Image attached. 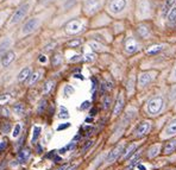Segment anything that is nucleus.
I'll list each match as a JSON object with an SVG mask.
<instances>
[{
    "label": "nucleus",
    "instance_id": "obj_1",
    "mask_svg": "<svg viewBox=\"0 0 176 170\" xmlns=\"http://www.w3.org/2000/svg\"><path fill=\"white\" fill-rule=\"evenodd\" d=\"M162 107H163V98L162 97H156V98L151 99L146 105V109L151 116H156L157 113H160Z\"/></svg>",
    "mask_w": 176,
    "mask_h": 170
},
{
    "label": "nucleus",
    "instance_id": "obj_2",
    "mask_svg": "<svg viewBox=\"0 0 176 170\" xmlns=\"http://www.w3.org/2000/svg\"><path fill=\"white\" fill-rule=\"evenodd\" d=\"M29 8H30V4H24V5H22L18 10L14 12V14H13V17H12V19H11V24H15V23L20 22L23 18L25 17V14L27 13Z\"/></svg>",
    "mask_w": 176,
    "mask_h": 170
},
{
    "label": "nucleus",
    "instance_id": "obj_3",
    "mask_svg": "<svg viewBox=\"0 0 176 170\" xmlns=\"http://www.w3.org/2000/svg\"><path fill=\"white\" fill-rule=\"evenodd\" d=\"M125 7H126V0H112V1L108 4L110 12H112L114 14L120 13Z\"/></svg>",
    "mask_w": 176,
    "mask_h": 170
},
{
    "label": "nucleus",
    "instance_id": "obj_4",
    "mask_svg": "<svg viewBox=\"0 0 176 170\" xmlns=\"http://www.w3.org/2000/svg\"><path fill=\"white\" fill-rule=\"evenodd\" d=\"M150 130H151V123L150 121H143L137 126V128L134 131V136L138 137V138L144 137L149 133Z\"/></svg>",
    "mask_w": 176,
    "mask_h": 170
},
{
    "label": "nucleus",
    "instance_id": "obj_5",
    "mask_svg": "<svg viewBox=\"0 0 176 170\" xmlns=\"http://www.w3.org/2000/svg\"><path fill=\"white\" fill-rule=\"evenodd\" d=\"M101 6V1L100 0H86L84 3V11L88 14H93L95 13Z\"/></svg>",
    "mask_w": 176,
    "mask_h": 170
},
{
    "label": "nucleus",
    "instance_id": "obj_6",
    "mask_svg": "<svg viewBox=\"0 0 176 170\" xmlns=\"http://www.w3.org/2000/svg\"><path fill=\"white\" fill-rule=\"evenodd\" d=\"M137 13L139 17H146L149 13H150V4L148 0H140L139 4H138V7H137Z\"/></svg>",
    "mask_w": 176,
    "mask_h": 170
},
{
    "label": "nucleus",
    "instance_id": "obj_7",
    "mask_svg": "<svg viewBox=\"0 0 176 170\" xmlns=\"http://www.w3.org/2000/svg\"><path fill=\"white\" fill-rule=\"evenodd\" d=\"M121 152H124V144H119V145H117V146L111 151V152L108 154L106 162H107V163L114 162V161L121 155Z\"/></svg>",
    "mask_w": 176,
    "mask_h": 170
},
{
    "label": "nucleus",
    "instance_id": "obj_8",
    "mask_svg": "<svg viewBox=\"0 0 176 170\" xmlns=\"http://www.w3.org/2000/svg\"><path fill=\"white\" fill-rule=\"evenodd\" d=\"M38 24H39V20L37 19V18H31V19H29L23 25V33H31V32H33L34 30L37 29Z\"/></svg>",
    "mask_w": 176,
    "mask_h": 170
},
{
    "label": "nucleus",
    "instance_id": "obj_9",
    "mask_svg": "<svg viewBox=\"0 0 176 170\" xmlns=\"http://www.w3.org/2000/svg\"><path fill=\"white\" fill-rule=\"evenodd\" d=\"M81 30H82V25H81V23L77 22V20L70 22V23L67 25V28H65V31H67V33H69V35L79 33Z\"/></svg>",
    "mask_w": 176,
    "mask_h": 170
},
{
    "label": "nucleus",
    "instance_id": "obj_10",
    "mask_svg": "<svg viewBox=\"0 0 176 170\" xmlns=\"http://www.w3.org/2000/svg\"><path fill=\"white\" fill-rule=\"evenodd\" d=\"M125 50L129 54H133V52H136L138 50V44L134 41V38L130 37V38L126 40V42H125Z\"/></svg>",
    "mask_w": 176,
    "mask_h": 170
},
{
    "label": "nucleus",
    "instance_id": "obj_11",
    "mask_svg": "<svg viewBox=\"0 0 176 170\" xmlns=\"http://www.w3.org/2000/svg\"><path fill=\"white\" fill-rule=\"evenodd\" d=\"M14 59H15L14 52H13V51H7V52L3 56V57H1V66H3V67L10 66V64L14 61Z\"/></svg>",
    "mask_w": 176,
    "mask_h": 170
},
{
    "label": "nucleus",
    "instance_id": "obj_12",
    "mask_svg": "<svg viewBox=\"0 0 176 170\" xmlns=\"http://www.w3.org/2000/svg\"><path fill=\"white\" fill-rule=\"evenodd\" d=\"M152 78H153V76H152L151 73H143V74L139 76V85L142 86V87L149 85V83L152 81Z\"/></svg>",
    "mask_w": 176,
    "mask_h": 170
},
{
    "label": "nucleus",
    "instance_id": "obj_13",
    "mask_svg": "<svg viewBox=\"0 0 176 170\" xmlns=\"http://www.w3.org/2000/svg\"><path fill=\"white\" fill-rule=\"evenodd\" d=\"M122 106H124V98H122L121 94H119V97L117 98V101H115V105H114V109H113V114L114 116H118L119 113L121 112Z\"/></svg>",
    "mask_w": 176,
    "mask_h": 170
},
{
    "label": "nucleus",
    "instance_id": "obj_14",
    "mask_svg": "<svg viewBox=\"0 0 176 170\" xmlns=\"http://www.w3.org/2000/svg\"><path fill=\"white\" fill-rule=\"evenodd\" d=\"M164 135L165 136H174L176 135V119L171 120L168 126L164 128Z\"/></svg>",
    "mask_w": 176,
    "mask_h": 170
},
{
    "label": "nucleus",
    "instance_id": "obj_15",
    "mask_svg": "<svg viewBox=\"0 0 176 170\" xmlns=\"http://www.w3.org/2000/svg\"><path fill=\"white\" fill-rule=\"evenodd\" d=\"M31 156V150L30 149H23L18 154V162L19 163H25Z\"/></svg>",
    "mask_w": 176,
    "mask_h": 170
},
{
    "label": "nucleus",
    "instance_id": "obj_16",
    "mask_svg": "<svg viewBox=\"0 0 176 170\" xmlns=\"http://www.w3.org/2000/svg\"><path fill=\"white\" fill-rule=\"evenodd\" d=\"M175 149H176V139H171V140H169V142L164 145V147H163V154L170 155L171 152H174Z\"/></svg>",
    "mask_w": 176,
    "mask_h": 170
},
{
    "label": "nucleus",
    "instance_id": "obj_17",
    "mask_svg": "<svg viewBox=\"0 0 176 170\" xmlns=\"http://www.w3.org/2000/svg\"><path fill=\"white\" fill-rule=\"evenodd\" d=\"M136 149H137V144H131L125 151H124V155H122V158L124 159H127V158H130V157H132V155H133V152L136 151Z\"/></svg>",
    "mask_w": 176,
    "mask_h": 170
},
{
    "label": "nucleus",
    "instance_id": "obj_18",
    "mask_svg": "<svg viewBox=\"0 0 176 170\" xmlns=\"http://www.w3.org/2000/svg\"><path fill=\"white\" fill-rule=\"evenodd\" d=\"M31 76V69L30 68H24L20 73H19V75H18V81H20V82H23V81H25L27 78H30Z\"/></svg>",
    "mask_w": 176,
    "mask_h": 170
},
{
    "label": "nucleus",
    "instance_id": "obj_19",
    "mask_svg": "<svg viewBox=\"0 0 176 170\" xmlns=\"http://www.w3.org/2000/svg\"><path fill=\"white\" fill-rule=\"evenodd\" d=\"M164 49V47L162 44H158V45H153V47H150L148 50H146V54L148 55H157L158 52H161L162 50Z\"/></svg>",
    "mask_w": 176,
    "mask_h": 170
},
{
    "label": "nucleus",
    "instance_id": "obj_20",
    "mask_svg": "<svg viewBox=\"0 0 176 170\" xmlns=\"http://www.w3.org/2000/svg\"><path fill=\"white\" fill-rule=\"evenodd\" d=\"M137 32H138V35L142 37V38H146V37L149 36V28L148 26H145V25H139L138 28H137Z\"/></svg>",
    "mask_w": 176,
    "mask_h": 170
},
{
    "label": "nucleus",
    "instance_id": "obj_21",
    "mask_svg": "<svg viewBox=\"0 0 176 170\" xmlns=\"http://www.w3.org/2000/svg\"><path fill=\"white\" fill-rule=\"evenodd\" d=\"M158 152H160V146H158V145H153L152 147H150L149 152H148V156L150 158H153V157H156L158 155Z\"/></svg>",
    "mask_w": 176,
    "mask_h": 170
},
{
    "label": "nucleus",
    "instance_id": "obj_22",
    "mask_svg": "<svg viewBox=\"0 0 176 170\" xmlns=\"http://www.w3.org/2000/svg\"><path fill=\"white\" fill-rule=\"evenodd\" d=\"M174 1L175 0H167L164 6H163V16H167V13H169V11L171 10L172 5H174Z\"/></svg>",
    "mask_w": 176,
    "mask_h": 170
},
{
    "label": "nucleus",
    "instance_id": "obj_23",
    "mask_svg": "<svg viewBox=\"0 0 176 170\" xmlns=\"http://www.w3.org/2000/svg\"><path fill=\"white\" fill-rule=\"evenodd\" d=\"M13 112L15 113V114L22 116L23 113H24V105L23 104H15L13 106Z\"/></svg>",
    "mask_w": 176,
    "mask_h": 170
},
{
    "label": "nucleus",
    "instance_id": "obj_24",
    "mask_svg": "<svg viewBox=\"0 0 176 170\" xmlns=\"http://www.w3.org/2000/svg\"><path fill=\"white\" fill-rule=\"evenodd\" d=\"M58 118H60V119H67V118H69V112H68V109H67L64 106H61V107H60Z\"/></svg>",
    "mask_w": 176,
    "mask_h": 170
},
{
    "label": "nucleus",
    "instance_id": "obj_25",
    "mask_svg": "<svg viewBox=\"0 0 176 170\" xmlns=\"http://www.w3.org/2000/svg\"><path fill=\"white\" fill-rule=\"evenodd\" d=\"M168 20L169 22H176V6H172L171 10L168 13Z\"/></svg>",
    "mask_w": 176,
    "mask_h": 170
},
{
    "label": "nucleus",
    "instance_id": "obj_26",
    "mask_svg": "<svg viewBox=\"0 0 176 170\" xmlns=\"http://www.w3.org/2000/svg\"><path fill=\"white\" fill-rule=\"evenodd\" d=\"M41 131H42V128H41L39 126H34V127H33V135H32V142H36V140L38 139V137H39V135H41Z\"/></svg>",
    "mask_w": 176,
    "mask_h": 170
},
{
    "label": "nucleus",
    "instance_id": "obj_27",
    "mask_svg": "<svg viewBox=\"0 0 176 170\" xmlns=\"http://www.w3.org/2000/svg\"><path fill=\"white\" fill-rule=\"evenodd\" d=\"M10 45H11V41L4 40V41L1 42V44H0V54H3L7 48H10Z\"/></svg>",
    "mask_w": 176,
    "mask_h": 170
},
{
    "label": "nucleus",
    "instance_id": "obj_28",
    "mask_svg": "<svg viewBox=\"0 0 176 170\" xmlns=\"http://www.w3.org/2000/svg\"><path fill=\"white\" fill-rule=\"evenodd\" d=\"M61 62H62V56H61V54L54 55V57H52V66H58V64H61Z\"/></svg>",
    "mask_w": 176,
    "mask_h": 170
},
{
    "label": "nucleus",
    "instance_id": "obj_29",
    "mask_svg": "<svg viewBox=\"0 0 176 170\" xmlns=\"http://www.w3.org/2000/svg\"><path fill=\"white\" fill-rule=\"evenodd\" d=\"M52 87H54V82H52V81H46V82H45V85H44L43 93H44V94H48V93L52 89Z\"/></svg>",
    "mask_w": 176,
    "mask_h": 170
},
{
    "label": "nucleus",
    "instance_id": "obj_30",
    "mask_svg": "<svg viewBox=\"0 0 176 170\" xmlns=\"http://www.w3.org/2000/svg\"><path fill=\"white\" fill-rule=\"evenodd\" d=\"M39 75H41V73H33L32 75H31V76H30V80H29V85L31 86V85H33L34 82H36L38 79H39Z\"/></svg>",
    "mask_w": 176,
    "mask_h": 170
},
{
    "label": "nucleus",
    "instance_id": "obj_31",
    "mask_svg": "<svg viewBox=\"0 0 176 170\" xmlns=\"http://www.w3.org/2000/svg\"><path fill=\"white\" fill-rule=\"evenodd\" d=\"M75 147V143L74 142H72V143H70V144H68L67 146H64V147H62L60 151H58V152L60 154H64L65 152V151H69V150H72V149H74Z\"/></svg>",
    "mask_w": 176,
    "mask_h": 170
},
{
    "label": "nucleus",
    "instance_id": "obj_32",
    "mask_svg": "<svg viewBox=\"0 0 176 170\" xmlns=\"http://www.w3.org/2000/svg\"><path fill=\"white\" fill-rule=\"evenodd\" d=\"M139 157H140V152H137V154H136V155H134V156H133V157H132V158L130 159V163H129V168H132V166H133V165H134V164L137 163V161L139 159Z\"/></svg>",
    "mask_w": 176,
    "mask_h": 170
},
{
    "label": "nucleus",
    "instance_id": "obj_33",
    "mask_svg": "<svg viewBox=\"0 0 176 170\" xmlns=\"http://www.w3.org/2000/svg\"><path fill=\"white\" fill-rule=\"evenodd\" d=\"M89 47L94 50V51H100V50H102V45L101 44H99V43H96V42H91L89 43Z\"/></svg>",
    "mask_w": 176,
    "mask_h": 170
},
{
    "label": "nucleus",
    "instance_id": "obj_34",
    "mask_svg": "<svg viewBox=\"0 0 176 170\" xmlns=\"http://www.w3.org/2000/svg\"><path fill=\"white\" fill-rule=\"evenodd\" d=\"M73 93H74V88L70 86V85H67V86L64 87V95H65V97L72 95Z\"/></svg>",
    "mask_w": 176,
    "mask_h": 170
},
{
    "label": "nucleus",
    "instance_id": "obj_35",
    "mask_svg": "<svg viewBox=\"0 0 176 170\" xmlns=\"http://www.w3.org/2000/svg\"><path fill=\"white\" fill-rule=\"evenodd\" d=\"M102 105H103V108L105 109H108L110 108V105H111V97L107 95V97H105L103 101H102Z\"/></svg>",
    "mask_w": 176,
    "mask_h": 170
},
{
    "label": "nucleus",
    "instance_id": "obj_36",
    "mask_svg": "<svg viewBox=\"0 0 176 170\" xmlns=\"http://www.w3.org/2000/svg\"><path fill=\"white\" fill-rule=\"evenodd\" d=\"M20 130H22V126L19 125V124H17L15 126H14V130H13V133H12V136L15 138V137H18L19 136V133H20Z\"/></svg>",
    "mask_w": 176,
    "mask_h": 170
},
{
    "label": "nucleus",
    "instance_id": "obj_37",
    "mask_svg": "<svg viewBox=\"0 0 176 170\" xmlns=\"http://www.w3.org/2000/svg\"><path fill=\"white\" fill-rule=\"evenodd\" d=\"M45 107H46V101H45V100H42L41 104H39V106H38L37 112L39 113V114H42V113L44 112V109H45Z\"/></svg>",
    "mask_w": 176,
    "mask_h": 170
},
{
    "label": "nucleus",
    "instance_id": "obj_38",
    "mask_svg": "<svg viewBox=\"0 0 176 170\" xmlns=\"http://www.w3.org/2000/svg\"><path fill=\"white\" fill-rule=\"evenodd\" d=\"M81 44V40H74V41H70L69 43H68V47H70V48H76V47H79Z\"/></svg>",
    "mask_w": 176,
    "mask_h": 170
},
{
    "label": "nucleus",
    "instance_id": "obj_39",
    "mask_svg": "<svg viewBox=\"0 0 176 170\" xmlns=\"http://www.w3.org/2000/svg\"><path fill=\"white\" fill-rule=\"evenodd\" d=\"M94 60V55L93 54H86L84 55V61L86 62H92Z\"/></svg>",
    "mask_w": 176,
    "mask_h": 170
},
{
    "label": "nucleus",
    "instance_id": "obj_40",
    "mask_svg": "<svg viewBox=\"0 0 176 170\" xmlns=\"http://www.w3.org/2000/svg\"><path fill=\"white\" fill-rule=\"evenodd\" d=\"M92 145H93V140L87 142V144H84V145H83V147H82V152H84V151H87V150L89 149Z\"/></svg>",
    "mask_w": 176,
    "mask_h": 170
},
{
    "label": "nucleus",
    "instance_id": "obj_41",
    "mask_svg": "<svg viewBox=\"0 0 176 170\" xmlns=\"http://www.w3.org/2000/svg\"><path fill=\"white\" fill-rule=\"evenodd\" d=\"M89 106H91V102H89V101H84V102H82L80 109H81V111H84V109H87V108H89Z\"/></svg>",
    "mask_w": 176,
    "mask_h": 170
},
{
    "label": "nucleus",
    "instance_id": "obj_42",
    "mask_svg": "<svg viewBox=\"0 0 176 170\" xmlns=\"http://www.w3.org/2000/svg\"><path fill=\"white\" fill-rule=\"evenodd\" d=\"M68 127H70V123H64V124H62L57 127V131H62V130H65Z\"/></svg>",
    "mask_w": 176,
    "mask_h": 170
},
{
    "label": "nucleus",
    "instance_id": "obj_43",
    "mask_svg": "<svg viewBox=\"0 0 176 170\" xmlns=\"http://www.w3.org/2000/svg\"><path fill=\"white\" fill-rule=\"evenodd\" d=\"M10 127H11V125L10 124H5L3 127H1V131H3V133H8V131H10Z\"/></svg>",
    "mask_w": 176,
    "mask_h": 170
},
{
    "label": "nucleus",
    "instance_id": "obj_44",
    "mask_svg": "<svg viewBox=\"0 0 176 170\" xmlns=\"http://www.w3.org/2000/svg\"><path fill=\"white\" fill-rule=\"evenodd\" d=\"M10 99V95L8 94H4V95H0V104H4L6 100Z\"/></svg>",
    "mask_w": 176,
    "mask_h": 170
},
{
    "label": "nucleus",
    "instance_id": "obj_45",
    "mask_svg": "<svg viewBox=\"0 0 176 170\" xmlns=\"http://www.w3.org/2000/svg\"><path fill=\"white\" fill-rule=\"evenodd\" d=\"M81 60V55H75V56H73L72 59H70L69 61L70 62H77V61H80Z\"/></svg>",
    "mask_w": 176,
    "mask_h": 170
},
{
    "label": "nucleus",
    "instance_id": "obj_46",
    "mask_svg": "<svg viewBox=\"0 0 176 170\" xmlns=\"http://www.w3.org/2000/svg\"><path fill=\"white\" fill-rule=\"evenodd\" d=\"M56 151H50V152L46 155V158H52V159H54L55 157H56Z\"/></svg>",
    "mask_w": 176,
    "mask_h": 170
},
{
    "label": "nucleus",
    "instance_id": "obj_47",
    "mask_svg": "<svg viewBox=\"0 0 176 170\" xmlns=\"http://www.w3.org/2000/svg\"><path fill=\"white\" fill-rule=\"evenodd\" d=\"M69 168V165L68 164H64V165H62V166H60L58 169H56V170H67Z\"/></svg>",
    "mask_w": 176,
    "mask_h": 170
},
{
    "label": "nucleus",
    "instance_id": "obj_48",
    "mask_svg": "<svg viewBox=\"0 0 176 170\" xmlns=\"http://www.w3.org/2000/svg\"><path fill=\"white\" fill-rule=\"evenodd\" d=\"M74 78H75V79H80V80H84V78L82 76L81 74H75V75H74Z\"/></svg>",
    "mask_w": 176,
    "mask_h": 170
},
{
    "label": "nucleus",
    "instance_id": "obj_49",
    "mask_svg": "<svg viewBox=\"0 0 176 170\" xmlns=\"http://www.w3.org/2000/svg\"><path fill=\"white\" fill-rule=\"evenodd\" d=\"M39 61H41L42 63H44V62H46V59H45V56H41V57H39Z\"/></svg>",
    "mask_w": 176,
    "mask_h": 170
},
{
    "label": "nucleus",
    "instance_id": "obj_50",
    "mask_svg": "<svg viewBox=\"0 0 176 170\" xmlns=\"http://www.w3.org/2000/svg\"><path fill=\"white\" fill-rule=\"evenodd\" d=\"M61 161H62V158L58 157V156H56V157L54 158V162H56V163H58V162H61Z\"/></svg>",
    "mask_w": 176,
    "mask_h": 170
},
{
    "label": "nucleus",
    "instance_id": "obj_51",
    "mask_svg": "<svg viewBox=\"0 0 176 170\" xmlns=\"http://www.w3.org/2000/svg\"><path fill=\"white\" fill-rule=\"evenodd\" d=\"M95 114H96V108H93L91 111V116H95Z\"/></svg>",
    "mask_w": 176,
    "mask_h": 170
},
{
    "label": "nucleus",
    "instance_id": "obj_52",
    "mask_svg": "<svg viewBox=\"0 0 176 170\" xmlns=\"http://www.w3.org/2000/svg\"><path fill=\"white\" fill-rule=\"evenodd\" d=\"M3 113H4V116H5V117H7V116H8V114H10V113H8V112H7V109H5V108H4V109H3Z\"/></svg>",
    "mask_w": 176,
    "mask_h": 170
},
{
    "label": "nucleus",
    "instance_id": "obj_53",
    "mask_svg": "<svg viewBox=\"0 0 176 170\" xmlns=\"http://www.w3.org/2000/svg\"><path fill=\"white\" fill-rule=\"evenodd\" d=\"M92 121H93V118H91V117H88L86 119V123H92Z\"/></svg>",
    "mask_w": 176,
    "mask_h": 170
},
{
    "label": "nucleus",
    "instance_id": "obj_54",
    "mask_svg": "<svg viewBox=\"0 0 176 170\" xmlns=\"http://www.w3.org/2000/svg\"><path fill=\"white\" fill-rule=\"evenodd\" d=\"M138 169H139V170H145V166L142 165V164H139V165H138Z\"/></svg>",
    "mask_w": 176,
    "mask_h": 170
},
{
    "label": "nucleus",
    "instance_id": "obj_55",
    "mask_svg": "<svg viewBox=\"0 0 176 170\" xmlns=\"http://www.w3.org/2000/svg\"><path fill=\"white\" fill-rule=\"evenodd\" d=\"M76 169V165H73V166H70V168H68L67 170H75Z\"/></svg>",
    "mask_w": 176,
    "mask_h": 170
},
{
    "label": "nucleus",
    "instance_id": "obj_56",
    "mask_svg": "<svg viewBox=\"0 0 176 170\" xmlns=\"http://www.w3.org/2000/svg\"><path fill=\"white\" fill-rule=\"evenodd\" d=\"M175 78H176V69H175Z\"/></svg>",
    "mask_w": 176,
    "mask_h": 170
},
{
    "label": "nucleus",
    "instance_id": "obj_57",
    "mask_svg": "<svg viewBox=\"0 0 176 170\" xmlns=\"http://www.w3.org/2000/svg\"><path fill=\"white\" fill-rule=\"evenodd\" d=\"M0 22H1V18H0Z\"/></svg>",
    "mask_w": 176,
    "mask_h": 170
}]
</instances>
